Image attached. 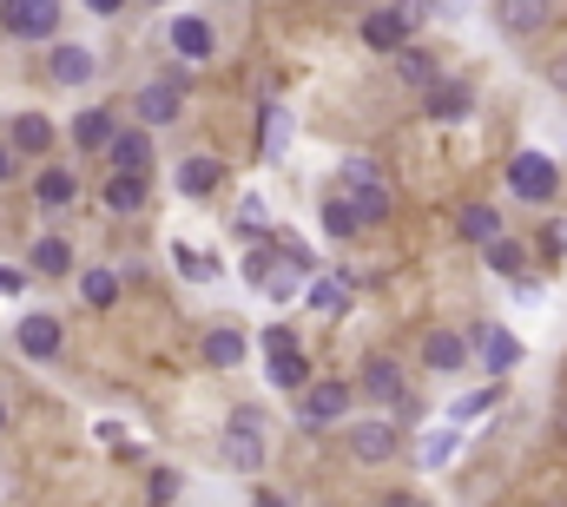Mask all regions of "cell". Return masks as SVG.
Returning <instances> with one entry per match:
<instances>
[{"instance_id": "74e56055", "label": "cell", "mask_w": 567, "mask_h": 507, "mask_svg": "<svg viewBox=\"0 0 567 507\" xmlns=\"http://www.w3.org/2000/svg\"><path fill=\"white\" fill-rule=\"evenodd\" d=\"M297 277H303V270H297L290 257H278V270L265 277V290H271V303H290V297H297Z\"/></svg>"}, {"instance_id": "60d3db41", "label": "cell", "mask_w": 567, "mask_h": 507, "mask_svg": "<svg viewBox=\"0 0 567 507\" xmlns=\"http://www.w3.org/2000/svg\"><path fill=\"white\" fill-rule=\"evenodd\" d=\"M390 7H396L410 27H429V20H435V0H390Z\"/></svg>"}, {"instance_id": "b9f144b4", "label": "cell", "mask_w": 567, "mask_h": 507, "mask_svg": "<svg viewBox=\"0 0 567 507\" xmlns=\"http://www.w3.org/2000/svg\"><path fill=\"white\" fill-rule=\"evenodd\" d=\"M278 257H290L297 270H310V263H317V257H310V245H303V238H278Z\"/></svg>"}, {"instance_id": "bcb514c9", "label": "cell", "mask_w": 567, "mask_h": 507, "mask_svg": "<svg viewBox=\"0 0 567 507\" xmlns=\"http://www.w3.org/2000/svg\"><path fill=\"white\" fill-rule=\"evenodd\" d=\"M86 7H93L100 20H113V13H126V0H86Z\"/></svg>"}, {"instance_id": "d4e9b609", "label": "cell", "mask_w": 567, "mask_h": 507, "mask_svg": "<svg viewBox=\"0 0 567 507\" xmlns=\"http://www.w3.org/2000/svg\"><path fill=\"white\" fill-rule=\"evenodd\" d=\"M290 113H284L278 100H265V113H258V152H265V158H284V152H290Z\"/></svg>"}, {"instance_id": "7c38bea8", "label": "cell", "mask_w": 567, "mask_h": 507, "mask_svg": "<svg viewBox=\"0 0 567 507\" xmlns=\"http://www.w3.org/2000/svg\"><path fill=\"white\" fill-rule=\"evenodd\" d=\"M522 337L515 330H502V323H488V330H475V363L488 370V376H508V370H522Z\"/></svg>"}, {"instance_id": "5b68a950", "label": "cell", "mask_w": 567, "mask_h": 507, "mask_svg": "<svg viewBox=\"0 0 567 507\" xmlns=\"http://www.w3.org/2000/svg\"><path fill=\"white\" fill-rule=\"evenodd\" d=\"M0 33L7 40H60V0H0Z\"/></svg>"}, {"instance_id": "c3c4849f", "label": "cell", "mask_w": 567, "mask_h": 507, "mask_svg": "<svg viewBox=\"0 0 567 507\" xmlns=\"http://www.w3.org/2000/svg\"><path fill=\"white\" fill-rule=\"evenodd\" d=\"M0 297H20V270H0Z\"/></svg>"}, {"instance_id": "ac0fdd59", "label": "cell", "mask_w": 567, "mask_h": 507, "mask_svg": "<svg viewBox=\"0 0 567 507\" xmlns=\"http://www.w3.org/2000/svg\"><path fill=\"white\" fill-rule=\"evenodd\" d=\"M7 138H13V152H27V158H47V152H53V138H60V126H53L47 113H13Z\"/></svg>"}, {"instance_id": "2e32d148", "label": "cell", "mask_w": 567, "mask_h": 507, "mask_svg": "<svg viewBox=\"0 0 567 507\" xmlns=\"http://www.w3.org/2000/svg\"><path fill=\"white\" fill-rule=\"evenodd\" d=\"M423 106H429V120H435V126H455V120H468V113H475V93H468L462 80H435V86L423 93Z\"/></svg>"}, {"instance_id": "8992f818", "label": "cell", "mask_w": 567, "mask_h": 507, "mask_svg": "<svg viewBox=\"0 0 567 507\" xmlns=\"http://www.w3.org/2000/svg\"><path fill=\"white\" fill-rule=\"evenodd\" d=\"M265 376H271V389H284V395H297L303 382H310V363H303V350H297V337L284 330V323H271L265 337Z\"/></svg>"}, {"instance_id": "f1b7e54d", "label": "cell", "mask_w": 567, "mask_h": 507, "mask_svg": "<svg viewBox=\"0 0 567 507\" xmlns=\"http://www.w3.org/2000/svg\"><path fill=\"white\" fill-rule=\"evenodd\" d=\"M337 185L343 192H363V185H390V178H383V165L370 152H350V158H337Z\"/></svg>"}, {"instance_id": "d590c367", "label": "cell", "mask_w": 567, "mask_h": 507, "mask_svg": "<svg viewBox=\"0 0 567 507\" xmlns=\"http://www.w3.org/2000/svg\"><path fill=\"white\" fill-rule=\"evenodd\" d=\"M172 263H178V277H192V283H212V277H218V263L198 251V245H172Z\"/></svg>"}, {"instance_id": "1f68e13d", "label": "cell", "mask_w": 567, "mask_h": 507, "mask_svg": "<svg viewBox=\"0 0 567 507\" xmlns=\"http://www.w3.org/2000/svg\"><path fill=\"white\" fill-rule=\"evenodd\" d=\"M455 448H462V435H455V428H429L423 448H416V468H429V475H435V468H449V462H455Z\"/></svg>"}, {"instance_id": "e575fe53", "label": "cell", "mask_w": 567, "mask_h": 507, "mask_svg": "<svg viewBox=\"0 0 567 507\" xmlns=\"http://www.w3.org/2000/svg\"><path fill=\"white\" fill-rule=\"evenodd\" d=\"M357 198V211H363V225H390V211H396V198H390V185H363V192H350Z\"/></svg>"}, {"instance_id": "4fadbf2b", "label": "cell", "mask_w": 567, "mask_h": 507, "mask_svg": "<svg viewBox=\"0 0 567 507\" xmlns=\"http://www.w3.org/2000/svg\"><path fill=\"white\" fill-rule=\"evenodd\" d=\"M423 363L435 370V376L468 370V363H475V337H462V330H429L423 337Z\"/></svg>"}, {"instance_id": "836d02e7", "label": "cell", "mask_w": 567, "mask_h": 507, "mask_svg": "<svg viewBox=\"0 0 567 507\" xmlns=\"http://www.w3.org/2000/svg\"><path fill=\"white\" fill-rule=\"evenodd\" d=\"M488 408H502V376L488 389H475V395H462V402H449V422H482Z\"/></svg>"}, {"instance_id": "d6986e66", "label": "cell", "mask_w": 567, "mask_h": 507, "mask_svg": "<svg viewBox=\"0 0 567 507\" xmlns=\"http://www.w3.org/2000/svg\"><path fill=\"white\" fill-rule=\"evenodd\" d=\"M106 158H113V172H145L152 165V126H126V132H113V145H106Z\"/></svg>"}, {"instance_id": "ba28073f", "label": "cell", "mask_w": 567, "mask_h": 507, "mask_svg": "<svg viewBox=\"0 0 567 507\" xmlns=\"http://www.w3.org/2000/svg\"><path fill=\"white\" fill-rule=\"evenodd\" d=\"M60 343H66V330H60V317H53V310H27V317L13 323V350H20L27 363H53V356H60Z\"/></svg>"}, {"instance_id": "9a60e30c", "label": "cell", "mask_w": 567, "mask_h": 507, "mask_svg": "<svg viewBox=\"0 0 567 507\" xmlns=\"http://www.w3.org/2000/svg\"><path fill=\"white\" fill-rule=\"evenodd\" d=\"M410 33H416V27H410L396 7L363 13V46H370V53H403V46H410Z\"/></svg>"}, {"instance_id": "7bdbcfd3", "label": "cell", "mask_w": 567, "mask_h": 507, "mask_svg": "<svg viewBox=\"0 0 567 507\" xmlns=\"http://www.w3.org/2000/svg\"><path fill=\"white\" fill-rule=\"evenodd\" d=\"M245 277H251V283H265V277H271V251H251V257H245Z\"/></svg>"}, {"instance_id": "3957f363", "label": "cell", "mask_w": 567, "mask_h": 507, "mask_svg": "<svg viewBox=\"0 0 567 507\" xmlns=\"http://www.w3.org/2000/svg\"><path fill=\"white\" fill-rule=\"evenodd\" d=\"M350 402H357V389H350V382H337V376L303 382V389H297V422H303L310 435H323V428H337V422L350 415Z\"/></svg>"}, {"instance_id": "7a4b0ae2", "label": "cell", "mask_w": 567, "mask_h": 507, "mask_svg": "<svg viewBox=\"0 0 567 507\" xmlns=\"http://www.w3.org/2000/svg\"><path fill=\"white\" fill-rule=\"evenodd\" d=\"M508 198L548 211V205L561 198V165H555L548 152H515V158H508Z\"/></svg>"}, {"instance_id": "5bb4252c", "label": "cell", "mask_w": 567, "mask_h": 507, "mask_svg": "<svg viewBox=\"0 0 567 507\" xmlns=\"http://www.w3.org/2000/svg\"><path fill=\"white\" fill-rule=\"evenodd\" d=\"M47 73H53V86H86V80L100 73V60H93V46H80V40H53Z\"/></svg>"}, {"instance_id": "277c9868", "label": "cell", "mask_w": 567, "mask_h": 507, "mask_svg": "<svg viewBox=\"0 0 567 507\" xmlns=\"http://www.w3.org/2000/svg\"><path fill=\"white\" fill-rule=\"evenodd\" d=\"M343 448H350L357 468H383V462H396L403 428H396V415H370V422H350L343 428Z\"/></svg>"}, {"instance_id": "6da1fadb", "label": "cell", "mask_w": 567, "mask_h": 507, "mask_svg": "<svg viewBox=\"0 0 567 507\" xmlns=\"http://www.w3.org/2000/svg\"><path fill=\"white\" fill-rule=\"evenodd\" d=\"M225 462L238 475H258L271 462V448H265V408L258 402H238L231 408V422H225Z\"/></svg>"}, {"instance_id": "f35d334b", "label": "cell", "mask_w": 567, "mask_h": 507, "mask_svg": "<svg viewBox=\"0 0 567 507\" xmlns=\"http://www.w3.org/2000/svg\"><path fill=\"white\" fill-rule=\"evenodd\" d=\"M145 488H152V501H172L185 482H178V468H152V482H145Z\"/></svg>"}, {"instance_id": "f6af8a7d", "label": "cell", "mask_w": 567, "mask_h": 507, "mask_svg": "<svg viewBox=\"0 0 567 507\" xmlns=\"http://www.w3.org/2000/svg\"><path fill=\"white\" fill-rule=\"evenodd\" d=\"M548 86H555V93H567V53L555 60V66H548Z\"/></svg>"}, {"instance_id": "83f0119b", "label": "cell", "mask_w": 567, "mask_h": 507, "mask_svg": "<svg viewBox=\"0 0 567 507\" xmlns=\"http://www.w3.org/2000/svg\"><path fill=\"white\" fill-rule=\"evenodd\" d=\"M350 297H357L350 277H310V310H317V317H343Z\"/></svg>"}, {"instance_id": "ffe728a7", "label": "cell", "mask_w": 567, "mask_h": 507, "mask_svg": "<svg viewBox=\"0 0 567 507\" xmlns=\"http://www.w3.org/2000/svg\"><path fill=\"white\" fill-rule=\"evenodd\" d=\"M145 205H152V185H145V172H113V178H106V211H120V218H140Z\"/></svg>"}, {"instance_id": "44dd1931", "label": "cell", "mask_w": 567, "mask_h": 507, "mask_svg": "<svg viewBox=\"0 0 567 507\" xmlns=\"http://www.w3.org/2000/svg\"><path fill=\"white\" fill-rule=\"evenodd\" d=\"M113 113L106 106H86V113H73V126H66V138H73V152H106L113 145Z\"/></svg>"}, {"instance_id": "9c48e42d", "label": "cell", "mask_w": 567, "mask_h": 507, "mask_svg": "<svg viewBox=\"0 0 567 507\" xmlns=\"http://www.w3.org/2000/svg\"><path fill=\"white\" fill-rule=\"evenodd\" d=\"M495 27L508 40H535L555 27V0H495Z\"/></svg>"}, {"instance_id": "681fc988", "label": "cell", "mask_w": 567, "mask_h": 507, "mask_svg": "<svg viewBox=\"0 0 567 507\" xmlns=\"http://www.w3.org/2000/svg\"><path fill=\"white\" fill-rule=\"evenodd\" d=\"M0 428H7V395H0Z\"/></svg>"}, {"instance_id": "8d00e7d4", "label": "cell", "mask_w": 567, "mask_h": 507, "mask_svg": "<svg viewBox=\"0 0 567 507\" xmlns=\"http://www.w3.org/2000/svg\"><path fill=\"white\" fill-rule=\"evenodd\" d=\"M265 225H271V211H265V198H258V192H245V198H238V231H245V238H258Z\"/></svg>"}, {"instance_id": "e0dca14e", "label": "cell", "mask_w": 567, "mask_h": 507, "mask_svg": "<svg viewBox=\"0 0 567 507\" xmlns=\"http://www.w3.org/2000/svg\"><path fill=\"white\" fill-rule=\"evenodd\" d=\"M73 198H80V172H73V165H47V172L33 178V205H40V211H66Z\"/></svg>"}, {"instance_id": "603a6c76", "label": "cell", "mask_w": 567, "mask_h": 507, "mask_svg": "<svg viewBox=\"0 0 567 507\" xmlns=\"http://www.w3.org/2000/svg\"><path fill=\"white\" fill-rule=\"evenodd\" d=\"M455 238L462 245H495L502 238V211L495 205H462L455 211Z\"/></svg>"}, {"instance_id": "7402d4cb", "label": "cell", "mask_w": 567, "mask_h": 507, "mask_svg": "<svg viewBox=\"0 0 567 507\" xmlns=\"http://www.w3.org/2000/svg\"><path fill=\"white\" fill-rule=\"evenodd\" d=\"M218 185H225L218 158H178V198H212Z\"/></svg>"}, {"instance_id": "cb8c5ba5", "label": "cell", "mask_w": 567, "mask_h": 507, "mask_svg": "<svg viewBox=\"0 0 567 507\" xmlns=\"http://www.w3.org/2000/svg\"><path fill=\"white\" fill-rule=\"evenodd\" d=\"M245 350H251V337H245V330H231V323L205 330V363H212V370H238V363H245Z\"/></svg>"}, {"instance_id": "30bf717a", "label": "cell", "mask_w": 567, "mask_h": 507, "mask_svg": "<svg viewBox=\"0 0 567 507\" xmlns=\"http://www.w3.org/2000/svg\"><path fill=\"white\" fill-rule=\"evenodd\" d=\"M357 395L377 402V408H403V402H410V382H403V370H396L390 356H370L363 376H357Z\"/></svg>"}, {"instance_id": "52a82bcc", "label": "cell", "mask_w": 567, "mask_h": 507, "mask_svg": "<svg viewBox=\"0 0 567 507\" xmlns=\"http://www.w3.org/2000/svg\"><path fill=\"white\" fill-rule=\"evenodd\" d=\"M185 93H192V80L185 73H165V80H145L140 93H133V106H140L145 126H172L185 113Z\"/></svg>"}, {"instance_id": "484cf974", "label": "cell", "mask_w": 567, "mask_h": 507, "mask_svg": "<svg viewBox=\"0 0 567 507\" xmlns=\"http://www.w3.org/2000/svg\"><path fill=\"white\" fill-rule=\"evenodd\" d=\"M323 231H330V238H357V231H370L363 211H357V198H350L343 185H337V198H323Z\"/></svg>"}, {"instance_id": "ab89813d", "label": "cell", "mask_w": 567, "mask_h": 507, "mask_svg": "<svg viewBox=\"0 0 567 507\" xmlns=\"http://www.w3.org/2000/svg\"><path fill=\"white\" fill-rule=\"evenodd\" d=\"M542 251L567 257V218H548V225H542Z\"/></svg>"}, {"instance_id": "f546056e", "label": "cell", "mask_w": 567, "mask_h": 507, "mask_svg": "<svg viewBox=\"0 0 567 507\" xmlns=\"http://www.w3.org/2000/svg\"><path fill=\"white\" fill-rule=\"evenodd\" d=\"M80 303L86 310H113L120 303V270H80Z\"/></svg>"}, {"instance_id": "d6a6232c", "label": "cell", "mask_w": 567, "mask_h": 507, "mask_svg": "<svg viewBox=\"0 0 567 507\" xmlns=\"http://www.w3.org/2000/svg\"><path fill=\"white\" fill-rule=\"evenodd\" d=\"M482 263H488L495 277H522V263H528V245H515V238L502 231L495 245H482Z\"/></svg>"}, {"instance_id": "4316f807", "label": "cell", "mask_w": 567, "mask_h": 507, "mask_svg": "<svg viewBox=\"0 0 567 507\" xmlns=\"http://www.w3.org/2000/svg\"><path fill=\"white\" fill-rule=\"evenodd\" d=\"M390 66H396V80L410 86V93H429L442 73H435V60H429L423 46H403V53H390Z\"/></svg>"}, {"instance_id": "8fae6325", "label": "cell", "mask_w": 567, "mask_h": 507, "mask_svg": "<svg viewBox=\"0 0 567 507\" xmlns=\"http://www.w3.org/2000/svg\"><path fill=\"white\" fill-rule=\"evenodd\" d=\"M165 46H172L178 60L205 66V60L218 53V33H212V20H205V13H178V20H172V33H165Z\"/></svg>"}, {"instance_id": "7dc6e473", "label": "cell", "mask_w": 567, "mask_h": 507, "mask_svg": "<svg viewBox=\"0 0 567 507\" xmlns=\"http://www.w3.org/2000/svg\"><path fill=\"white\" fill-rule=\"evenodd\" d=\"M13 158H20V152H13V138H7V145H0V185L13 178Z\"/></svg>"}, {"instance_id": "4dcf8cb0", "label": "cell", "mask_w": 567, "mask_h": 507, "mask_svg": "<svg viewBox=\"0 0 567 507\" xmlns=\"http://www.w3.org/2000/svg\"><path fill=\"white\" fill-rule=\"evenodd\" d=\"M27 263H33L40 277H73V245H66V238H40V245L27 251Z\"/></svg>"}, {"instance_id": "ee69618b", "label": "cell", "mask_w": 567, "mask_h": 507, "mask_svg": "<svg viewBox=\"0 0 567 507\" xmlns=\"http://www.w3.org/2000/svg\"><path fill=\"white\" fill-rule=\"evenodd\" d=\"M555 435L567 442V376H561V395H555Z\"/></svg>"}]
</instances>
